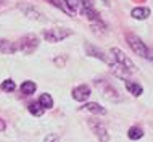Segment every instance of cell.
Here are the masks:
<instances>
[{"mask_svg":"<svg viewBox=\"0 0 153 142\" xmlns=\"http://www.w3.org/2000/svg\"><path fill=\"white\" fill-rule=\"evenodd\" d=\"M126 42H127V45L132 49V52H134L135 55L145 58V60H148V61H153V50L148 49L147 45L143 44L135 34L127 32V34H126Z\"/></svg>","mask_w":153,"mask_h":142,"instance_id":"6da1fadb","label":"cell"},{"mask_svg":"<svg viewBox=\"0 0 153 142\" xmlns=\"http://www.w3.org/2000/svg\"><path fill=\"white\" fill-rule=\"evenodd\" d=\"M71 34H73V31L68 28H52V29H45L42 32L44 39L47 42H61V40H65L66 37H69Z\"/></svg>","mask_w":153,"mask_h":142,"instance_id":"7a4b0ae2","label":"cell"},{"mask_svg":"<svg viewBox=\"0 0 153 142\" xmlns=\"http://www.w3.org/2000/svg\"><path fill=\"white\" fill-rule=\"evenodd\" d=\"M37 47H39V39H37V36H34V34L23 36L21 39L18 40V44H16V49L21 50L23 53H32Z\"/></svg>","mask_w":153,"mask_h":142,"instance_id":"3957f363","label":"cell"},{"mask_svg":"<svg viewBox=\"0 0 153 142\" xmlns=\"http://www.w3.org/2000/svg\"><path fill=\"white\" fill-rule=\"evenodd\" d=\"M111 57H113V60L116 61L118 65H121L123 68H126L129 73H132V71L135 70V65L132 63V60H131L129 57H126V53L121 52L119 49H116V47L111 49Z\"/></svg>","mask_w":153,"mask_h":142,"instance_id":"277c9868","label":"cell"},{"mask_svg":"<svg viewBox=\"0 0 153 142\" xmlns=\"http://www.w3.org/2000/svg\"><path fill=\"white\" fill-rule=\"evenodd\" d=\"M89 126H90V129H92V132L95 134V137H97L100 142H108L110 141L108 131H106L105 124L100 123V120H89Z\"/></svg>","mask_w":153,"mask_h":142,"instance_id":"5b68a950","label":"cell"},{"mask_svg":"<svg viewBox=\"0 0 153 142\" xmlns=\"http://www.w3.org/2000/svg\"><path fill=\"white\" fill-rule=\"evenodd\" d=\"M65 7L68 8L69 13H82L84 11L85 7H89L87 3H85V0H63Z\"/></svg>","mask_w":153,"mask_h":142,"instance_id":"8992f818","label":"cell"},{"mask_svg":"<svg viewBox=\"0 0 153 142\" xmlns=\"http://www.w3.org/2000/svg\"><path fill=\"white\" fill-rule=\"evenodd\" d=\"M90 97V87L87 84H81L73 89V99L77 102H85Z\"/></svg>","mask_w":153,"mask_h":142,"instance_id":"52a82bcc","label":"cell"},{"mask_svg":"<svg viewBox=\"0 0 153 142\" xmlns=\"http://www.w3.org/2000/svg\"><path fill=\"white\" fill-rule=\"evenodd\" d=\"M19 8H21V11L27 16V18L36 19V21H45L44 15L40 13V11L37 10V8L32 7V5H19Z\"/></svg>","mask_w":153,"mask_h":142,"instance_id":"ba28073f","label":"cell"},{"mask_svg":"<svg viewBox=\"0 0 153 142\" xmlns=\"http://www.w3.org/2000/svg\"><path fill=\"white\" fill-rule=\"evenodd\" d=\"M84 49H85V52H87V55H90V57H94V58H98V60H102V61H105V63H113V61H110L108 60V57L105 55V53L102 52V50H98L95 45H92V44H85L84 45Z\"/></svg>","mask_w":153,"mask_h":142,"instance_id":"9c48e42d","label":"cell"},{"mask_svg":"<svg viewBox=\"0 0 153 142\" xmlns=\"http://www.w3.org/2000/svg\"><path fill=\"white\" fill-rule=\"evenodd\" d=\"M131 15H132V18H134V19H147L148 16H150V8L137 7V8H134V10L131 11Z\"/></svg>","mask_w":153,"mask_h":142,"instance_id":"30bf717a","label":"cell"},{"mask_svg":"<svg viewBox=\"0 0 153 142\" xmlns=\"http://www.w3.org/2000/svg\"><path fill=\"white\" fill-rule=\"evenodd\" d=\"M16 44L10 42V40L0 39V53H15L16 52Z\"/></svg>","mask_w":153,"mask_h":142,"instance_id":"8fae6325","label":"cell"},{"mask_svg":"<svg viewBox=\"0 0 153 142\" xmlns=\"http://www.w3.org/2000/svg\"><path fill=\"white\" fill-rule=\"evenodd\" d=\"M126 89L129 90V94H132L134 97H139V95H142V92H143L142 86L137 84V82H134V81H126Z\"/></svg>","mask_w":153,"mask_h":142,"instance_id":"7c38bea8","label":"cell"},{"mask_svg":"<svg viewBox=\"0 0 153 142\" xmlns=\"http://www.w3.org/2000/svg\"><path fill=\"white\" fill-rule=\"evenodd\" d=\"M84 110L90 111V113H95V115H105V113H106L105 108L100 107L98 103H95V102H87V103L84 105Z\"/></svg>","mask_w":153,"mask_h":142,"instance_id":"4fadbf2b","label":"cell"},{"mask_svg":"<svg viewBox=\"0 0 153 142\" xmlns=\"http://www.w3.org/2000/svg\"><path fill=\"white\" fill-rule=\"evenodd\" d=\"M103 94H105V97L108 99V100H121V97L118 95V90L114 89L113 86H108V84H105L103 86Z\"/></svg>","mask_w":153,"mask_h":142,"instance_id":"5bb4252c","label":"cell"},{"mask_svg":"<svg viewBox=\"0 0 153 142\" xmlns=\"http://www.w3.org/2000/svg\"><path fill=\"white\" fill-rule=\"evenodd\" d=\"M81 15H82V16H85V18L90 19V21H95V23H100V21H102L100 16H98V13L94 10L92 7H85V8H84V11H82Z\"/></svg>","mask_w":153,"mask_h":142,"instance_id":"9a60e30c","label":"cell"},{"mask_svg":"<svg viewBox=\"0 0 153 142\" xmlns=\"http://www.w3.org/2000/svg\"><path fill=\"white\" fill-rule=\"evenodd\" d=\"M39 105L44 108H52L53 107V99H52V95L50 94H42L39 97Z\"/></svg>","mask_w":153,"mask_h":142,"instance_id":"2e32d148","label":"cell"},{"mask_svg":"<svg viewBox=\"0 0 153 142\" xmlns=\"http://www.w3.org/2000/svg\"><path fill=\"white\" fill-rule=\"evenodd\" d=\"M36 82H32V81H24L23 84H21V92L24 95H31V94H34L36 92Z\"/></svg>","mask_w":153,"mask_h":142,"instance_id":"e0dca14e","label":"cell"},{"mask_svg":"<svg viewBox=\"0 0 153 142\" xmlns=\"http://www.w3.org/2000/svg\"><path fill=\"white\" fill-rule=\"evenodd\" d=\"M127 136H129V139H132V141H139L143 137V131L139 126H132L129 129V132H127Z\"/></svg>","mask_w":153,"mask_h":142,"instance_id":"ac0fdd59","label":"cell"},{"mask_svg":"<svg viewBox=\"0 0 153 142\" xmlns=\"http://www.w3.org/2000/svg\"><path fill=\"white\" fill-rule=\"evenodd\" d=\"M27 108H29V111L34 116H42V113H44V108L39 105V102H37V103H31Z\"/></svg>","mask_w":153,"mask_h":142,"instance_id":"d6986e66","label":"cell"},{"mask_svg":"<svg viewBox=\"0 0 153 142\" xmlns=\"http://www.w3.org/2000/svg\"><path fill=\"white\" fill-rule=\"evenodd\" d=\"M2 89L5 90V92H13V90L16 89V84L11 79H5V81L2 82Z\"/></svg>","mask_w":153,"mask_h":142,"instance_id":"ffe728a7","label":"cell"},{"mask_svg":"<svg viewBox=\"0 0 153 142\" xmlns=\"http://www.w3.org/2000/svg\"><path fill=\"white\" fill-rule=\"evenodd\" d=\"M5 128H7V124H5V121H3L2 118H0V131H5Z\"/></svg>","mask_w":153,"mask_h":142,"instance_id":"44dd1931","label":"cell"},{"mask_svg":"<svg viewBox=\"0 0 153 142\" xmlns=\"http://www.w3.org/2000/svg\"><path fill=\"white\" fill-rule=\"evenodd\" d=\"M0 3H2V2H0Z\"/></svg>","mask_w":153,"mask_h":142,"instance_id":"7402d4cb","label":"cell"}]
</instances>
